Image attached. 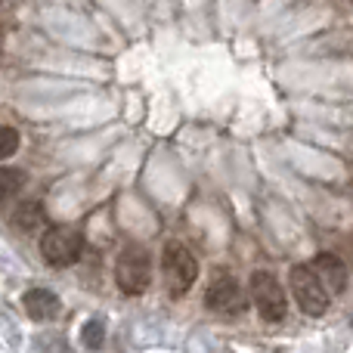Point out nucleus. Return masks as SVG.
<instances>
[{
    "mask_svg": "<svg viewBox=\"0 0 353 353\" xmlns=\"http://www.w3.org/2000/svg\"><path fill=\"white\" fill-rule=\"evenodd\" d=\"M22 186H25V174L19 168H0V201L16 195Z\"/></svg>",
    "mask_w": 353,
    "mask_h": 353,
    "instance_id": "9d476101",
    "label": "nucleus"
},
{
    "mask_svg": "<svg viewBox=\"0 0 353 353\" xmlns=\"http://www.w3.org/2000/svg\"><path fill=\"white\" fill-rule=\"evenodd\" d=\"M22 304H25V313H28L34 323H50V319L59 316L62 304L50 288H28L22 294Z\"/></svg>",
    "mask_w": 353,
    "mask_h": 353,
    "instance_id": "0eeeda50",
    "label": "nucleus"
},
{
    "mask_svg": "<svg viewBox=\"0 0 353 353\" xmlns=\"http://www.w3.org/2000/svg\"><path fill=\"white\" fill-rule=\"evenodd\" d=\"M16 149H19V130L0 128V161L10 159V155H16Z\"/></svg>",
    "mask_w": 353,
    "mask_h": 353,
    "instance_id": "f8f14e48",
    "label": "nucleus"
},
{
    "mask_svg": "<svg viewBox=\"0 0 353 353\" xmlns=\"http://www.w3.org/2000/svg\"><path fill=\"white\" fill-rule=\"evenodd\" d=\"M84 251V236L74 226H53L41 239V254L50 267H72Z\"/></svg>",
    "mask_w": 353,
    "mask_h": 353,
    "instance_id": "7ed1b4c3",
    "label": "nucleus"
},
{
    "mask_svg": "<svg viewBox=\"0 0 353 353\" xmlns=\"http://www.w3.org/2000/svg\"><path fill=\"white\" fill-rule=\"evenodd\" d=\"M81 341H84V347L90 350H99L105 344V329L99 319H90V323L81 325Z\"/></svg>",
    "mask_w": 353,
    "mask_h": 353,
    "instance_id": "9b49d317",
    "label": "nucleus"
},
{
    "mask_svg": "<svg viewBox=\"0 0 353 353\" xmlns=\"http://www.w3.org/2000/svg\"><path fill=\"white\" fill-rule=\"evenodd\" d=\"M161 270H165L168 292H171L174 298H183V294L195 285V279H199V263H195L192 251H189L183 242H168L165 245Z\"/></svg>",
    "mask_w": 353,
    "mask_h": 353,
    "instance_id": "f03ea898",
    "label": "nucleus"
},
{
    "mask_svg": "<svg viewBox=\"0 0 353 353\" xmlns=\"http://www.w3.org/2000/svg\"><path fill=\"white\" fill-rule=\"evenodd\" d=\"M43 205L41 201H22V205L12 211V223L19 226L22 232H34V230H41L43 226Z\"/></svg>",
    "mask_w": 353,
    "mask_h": 353,
    "instance_id": "1a4fd4ad",
    "label": "nucleus"
},
{
    "mask_svg": "<svg viewBox=\"0 0 353 353\" xmlns=\"http://www.w3.org/2000/svg\"><path fill=\"white\" fill-rule=\"evenodd\" d=\"M251 298H254V307L267 323H282L285 319V310H288V301H285V292H282L279 279L267 270H257L251 273Z\"/></svg>",
    "mask_w": 353,
    "mask_h": 353,
    "instance_id": "39448f33",
    "label": "nucleus"
},
{
    "mask_svg": "<svg viewBox=\"0 0 353 353\" xmlns=\"http://www.w3.org/2000/svg\"><path fill=\"white\" fill-rule=\"evenodd\" d=\"M310 270L319 276V282L325 285V292L332 288V294H341L344 288H347V267H344V261H338L335 254H329V251L316 254V261H313Z\"/></svg>",
    "mask_w": 353,
    "mask_h": 353,
    "instance_id": "6e6552de",
    "label": "nucleus"
},
{
    "mask_svg": "<svg viewBox=\"0 0 353 353\" xmlns=\"http://www.w3.org/2000/svg\"><path fill=\"white\" fill-rule=\"evenodd\" d=\"M288 282H292L294 301H298V307L307 313V316H323V313L329 310V292H325V285L319 282V276L313 273L307 263L292 267Z\"/></svg>",
    "mask_w": 353,
    "mask_h": 353,
    "instance_id": "20e7f679",
    "label": "nucleus"
},
{
    "mask_svg": "<svg viewBox=\"0 0 353 353\" xmlns=\"http://www.w3.org/2000/svg\"><path fill=\"white\" fill-rule=\"evenodd\" d=\"M205 307H208V310L226 313V316H239V313L248 310V298H245V288L239 285L236 279L223 276V279H217L211 288H208Z\"/></svg>",
    "mask_w": 353,
    "mask_h": 353,
    "instance_id": "423d86ee",
    "label": "nucleus"
},
{
    "mask_svg": "<svg viewBox=\"0 0 353 353\" xmlns=\"http://www.w3.org/2000/svg\"><path fill=\"white\" fill-rule=\"evenodd\" d=\"M115 282L124 294H143L152 285V257L140 245H128L115 261Z\"/></svg>",
    "mask_w": 353,
    "mask_h": 353,
    "instance_id": "f257e3e1",
    "label": "nucleus"
}]
</instances>
